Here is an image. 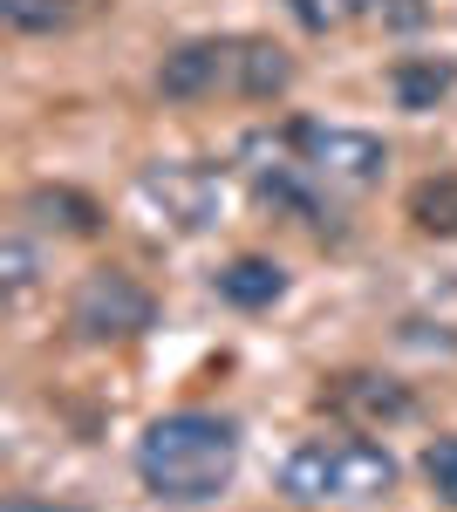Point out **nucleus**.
<instances>
[{
	"mask_svg": "<svg viewBox=\"0 0 457 512\" xmlns=\"http://www.w3.org/2000/svg\"><path fill=\"white\" fill-rule=\"evenodd\" d=\"M232 472H239V431L212 410H171L137 437V478L157 499H178V506L219 499Z\"/></svg>",
	"mask_w": 457,
	"mask_h": 512,
	"instance_id": "obj_1",
	"label": "nucleus"
},
{
	"mask_svg": "<svg viewBox=\"0 0 457 512\" xmlns=\"http://www.w3.org/2000/svg\"><path fill=\"white\" fill-rule=\"evenodd\" d=\"M280 485L307 506H362V499H382L396 485V458L382 444H362V437H314L287 458Z\"/></svg>",
	"mask_w": 457,
	"mask_h": 512,
	"instance_id": "obj_2",
	"label": "nucleus"
},
{
	"mask_svg": "<svg viewBox=\"0 0 457 512\" xmlns=\"http://www.w3.org/2000/svg\"><path fill=\"white\" fill-rule=\"evenodd\" d=\"M151 321H157V294L144 280H130L123 267H96L69 294V328H76L82 342H130Z\"/></svg>",
	"mask_w": 457,
	"mask_h": 512,
	"instance_id": "obj_3",
	"label": "nucleus"
},
{
	"mask_svg": "<svg viewBox=\"0 0 457 512\" xmlns=\"http://www.w3.org/2000/svg\"><path fill=\"white\" fill-rule=\"evenodd\" d=\"M287 144L321 185H342V192H369L389 171V144L369 130H348V123H294Z\"/></svg>",
	"mask_w": 457,
	"mask_h": 512,
	"instance_id": "obj_4",
	"label": "nucleus"
},
{
	"mask_svg": "<svg viewBox=\"0 0 457 512\" xmlns=\"http://www.w3.org/2000/svg\"><path fill=\"white\" fill-rule=\"evenodd\" d=\"M137 185H144V198H151L178 233H205V226H219V212H226V185H219V171H205V164H151Z\"/></svg>",
	"mask_w": 457,
	"mask_h": 512,
	"instance_id": "obj_5",
	"label": "nucleus"
},
{
	"mask_svg": "<svg viewBox=\"0 0 457 512\" xmlns=\"http://www.w3.org/2000/svg\"><path fill=\"white\" fill-rule=\"evenodd\" d=\"M246 171H253L260 205L301 219V226H314V233H335V212H328V198H321V178H314L301 158H267V164H246Z\"/></svg>",
	"mask_w": 457,
	"mask_h": 512,
	"instance_id": "obj_6",
	"label": "nucleus"
},
{
	"mask_svg": "<svg viewBox=\"0 0 457 512\" xmlns=\"http://www.w3.org/2000/svg\"><path fill=\"white\" fill-rule=\"evenodd\" d=\"M232 62H239V41H178L164 62H157V89L171 103H198L212 96L219 82H232Z\"/></svg>",
	"mask_w": 457,
	"mask_h": 512,
	"instance_id": "obj_7",
	"label": "nucleus"
},
{
	"mask_svg": "<svg viewBox=\"0 0 457 512\" xmlns=\"http://www.w3.org/2000/svg\"><path fill=\"white\" fill-rule=\"evenodd\" d=\"M280 294H287V267H280V260H267V253H239L232 267H219V301L246 308V315L273 308Z\"/></svg>",
	"mask_w": 457,
	"mask_h": 512,
	"instance_id": "obj_8",
	"label": "nucleus"
},
{
	"mask_svg": "<svg viewBox=\"0 0 457 512\" xmlns=\"http://www.w3.org/2000/svg\"><path fill=\"white\" fill-rule=\"evenodd\" d=\"M451 89H457V62H451V55H410V62H396V69H389V96H396L410 117L437 110Z\"/></svg>",
	"mask_w": 457,
	"mask_h": 512,
	"instance_id": "obj_9",
	"label": "nucleus"
},
{
	"mask_svg": "<svg viewBox=\"0 0 457 512\" xmlns=\"http://www.w3.org/2000/svg\"><path fill=\"white\" fill-rule=\"evenodd\" d=\"M232 89L253 96V103H273L294 89V55L280 41H239V62H232Z\"/></svg>",
	"mask_w": 457,
	"mask_h": 512,
	"instance_id": "obj_10",
	"label": "nucleus"
},
{
	"mask_svg": "<svg viewBox=\"0 0 457 512\" xmlns=\"http://www.w3.org/2000/svg\"><path fill=\"white\" fill-rule=\"evenodd\" d=\"M335 403L362 424H389V417H410V390L389 383V376H342L335 383Z\"/></svg>",
	"mask_w": 457,
	"mask_h": 512,
	"instance_id": "obj_11",
	"label": "nucleus"
},
{
	"mask_svg": "<svg viewBox=\"0 0 457 512\" xmlns=\"http://www.w3.org/2000/svg\"><path fill=\"white\" fill-rule=\"evenodd\" d=\"M28 219L62 226V233H76V239H89L96 226H103V212H96L82 192H69V185H41V192H28Z\"/></svg>",
	"mask_w": 457,
	"mask_h": 512,
	"instance_id": "obj_12",
	"label": "nucleus"
},
{
	"mask_svg": "<svg viewBox=\"0 0 457 512\" xmlns=\"http://www.w3.org/2000/svg\"><path fill=\"white\" fill-rule=\"evenodd\" d=\"M410 219L423 233H457V178H430L410 192Z\"/></svg>",
	"mask_w": 457,
	"mask_h": 512,
	"instance_id": "obj_13",
	"label": "nucleus"
},
{
	"mask_svg": "<svg viewBox=\"0 0 457 512\" xmlns=\"http://www.w3.org/2000/svg\"><path fill=\"white\" fill-rule=\"evenodd\" d=\"M0 14H7V28H21V35H55V28H69V0H0Z\"/></svg>",
	"mask_w": 457,
	"mask_h": 512,
	"instance_id": "obj_14",
	"label": "nucleus"
},
{
	"mask_svg": "<svg viewBox=\"0 0 457 512\" xmlns=\"http://www.w3.org/2000/svg\"><path fill=\"white\" fill-rule=\"evenodd\" d=\"M0 274H7V287L21 294V287H35V246L21 233H7L0 239Z\"/></svg>",
	"mask_w": 457,
	"mask_h": 512,
	"instance_id": "obj_15",
	"label": "nucleus"
},
{
	"mask_svg": "<svg viewBox=\"0 0 457 512\" xmlns=\"http://www.w3.org/2000/svg\"><path fill=\"white\" fill-rule=\"evenodd\" d=\"M423 472H430V485H437V499H444V506H457V437H444V444H430Z\"/></svg>",
	"mask_w": 457,
	"mask_h": 512,
	"instance_id": "obj_16",
	"label": "nucleus"
},
{
	"mask_svg": "<svg viewBox=\"0 0 457 512\" xmlns=\"http://www.w3.org/2000/svg\"><path fill=\"white\" fill-rule=\"evenodd\" d=\"M287 7H294V21H301L307 35H321V28L342 14V0H287Z\"/></svg>",
	"mask_w": 457,
	"mask_h": 512,
	"instance_id": "obj_17",
	"label": "nucleus"
},
{
	"mask_svg": "<svg viewBox=\"0 0 457 512\" xmlns=\"http://www.w3.org/2000/svg\"><path fill=\"white\" fill-rule=\"evenodd\" d=\"M7 512H82V506H41V499H7Z\"/></svg>",
	"mask_w": 457,
	"mask_h": 512,
	"instance_id": "obj_18",
	"label": "nucleus"
},
{
	"mask_svg": "<svg viewBox=\"0 0 457 512\" xmlns=\"http://www.w3.org/2000/svg\"><path fill=\"white\" fill-rule=\"evenodd\" d=\"M382 0H342V14H376Z\"/></svg>",
	"mask_w": 457,
	"mask_h": 512,
	"instance_id": "obj_19",
	"label": "nucleus"
}]
</instances>
